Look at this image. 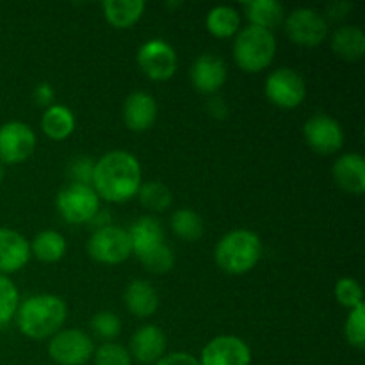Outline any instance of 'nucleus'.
I'll use <instances>...</instances> for the list:
<instances>
[{"label": "nucleus", "instance_id": "f257e3e1", "mask_svg": "<svg viewBox=\"0 0 365 365\" xmlns=\"http://www.w3.org/2000/svg\"><path fill=\"white\" fill-rule=\"evenodd\" d=\"M141 184V163L127 150H110L95 163L91 187L100 200L125 203L138 196Z\"/></svg>", "mask_w": 365, "mask_h": 365}, {"label": "nucleus", "instance_id": "f03ea898", "mask_svg": "<svg viewBox=\"0 0 365 365\" xmlns=\"http://www.w3.org/2000/svg\"><path fill=\"white\" fill-rule=\"evenodd\" d=\"M16 327L32 341H45L63 330L68 319V305L61 296L34 294L20 302Z\"/></svg>", "mask_w": 365, "mask_h": 365}, {"label": "nucleus", "instance_id": "7ed1b4c3", "mask_svg": "<svg viewBox=\"0 0 365 365\" xmlns=\"http://www.w3.org/2000/svg\"><path fill=\"white\" fill-rule=\"evenodd\" d=\"M264 246L259 234L248 228H235L225 234L214 248V260L223 273L241 277L259 264Z\"/></svg>", "mask_w": 365, "mask_h": 365}, {"label": "nucleus", "instance_id": "20e7f679", "mask_svg": "<svg viewBox=\"0 0 365 365\" xmlns=\"http://www.w3.org/2000/svg\"><path fill=\"white\" fill-rule=\"evenodd\" d=\"M234 61L246 73H260L273 63L277 56V38L274 32L248 25L241 29L232 46Z\"/></svg>", "mask_w": 365, "mask_h": 365}, {"label": "nucleus", "instance_id": "39448f33", "mask_svg": "<svg viewBox=\"0 0 365 365\" xmlns=\"http://www.w3.org/2000/svg\"><path fill=\"white\" fill-rule=\"evenodd\" d=\"M88 253L95 262L106 266H118L132 257V242L128 230L118 225L93 230L88 239Z\"/></svg>", "mask_w": 365, "mask_h": 365}, {"label": "nucleus", "instance_id": "423d86ee", "mask_svg": "<svg viewBox=\"0 0 365 365\" xmlns=\"http://www.w3.org/2000/svg\"><path fill=\"white\" fill-rule=\"evenodd\" d=\"M57 212L70 225H89L98 214L100 198L91 185L68 184L56 198Z\"/></svg>", "mask_w": 365, "mask_h": 365}, {"label": "nucleus", "instance_id": "0eeeda50", "mask_svg": "<svg viewBox=\"0 0 365 365\" xmlns=\"http://www.w3.org/2000/svg\"><path fill=\"white\" fill-rule=\"evenodd\" d=\"M95 342L77 328L59 330L48 339L46 351L57 365H86L95 355Z\"/></svg>", "mask_w": 365, "mask_h": 365}, {"label": "nucleus", "instance_id": "6e6552de", "mask_svg": "<svg viewBox=\"0 0 365 365\" xmlns=\"http://www.w3.org/2000/svg\"><path fill=\"white\" fill-rule=\"evenodd\" d=\"M284 21L287 38L303 48H316L328 36L327 16L312 7H298Z\"/></svg>", "mask_w": 365, "mask_h": 365}, {"label": "nucleus", "instance_id": "1a4fd4ad", "mask_svg": "<svg viewBox=\"0 0 365 365\" xmlns=\"http://www.w3.org/2000/svg\"><path fill=\"white\" fill-rule=\"evenodd\" d=\"M135 61L145 77L153 82L170 81L177 73L178 68L177 52L166 39L160 38H153L143 43L138 50Z\"/></svg>", "mask_w": 365, "mask_h": 365}, {"label": "nucleus", "instance_id": "9d476101", "mask_svg": "<svg viewBox=\"0 0 365 365\" xmlns=\"http://www.w3.org/2000/svg\"><path fill=\"white\" fill-rule=\"evenodd\" d=\"M266 98L280 109H296L307 98V82L292 68H278L271 71L264 86Z\"/></svg>", "mask_w": 365, "mask_h": 365}, {"label": "nucleus", "instance_id": "9b49d317", "mask_svg": "<svg viewBox=\"0 0 365 365\" xmlns=\"http://www.w3.org/2000/svg\"><path fill=\"white\" fill-rule=\"evenodd\" d=\"M38 139L31 125L24 121H7L0 125V163L21 164L34 153Z\"/></svg>", "mask_w": 365, "mask_h": 365}, {"label": "nucleus", "instance_id": "f8f14e48", "mask_svg": "<svg viewBox=\"0 0 365 365\" xmlns=\"http://www.w3.org/2000/svg\"><path fill=\"white\" fill-rule=\"evenodd\" d=\"M303 138L309 148L321 155H334L344 145V130L335 118L328 114H314L303 125Z\"/></svg>", "mask_w": 365, "mask_h": 365}, {"label": "nucleus", "instance_id": "ddd939ff", "mask_svg": "<svg viewBox=\"0 0 365 365\" xmlns=\"http://www.w3.org/2000/svg\"><path fill=\"white\" fill-rule=\"evenodd\" d=\"M200 365H250L252 349L237 335H217L205 344Z\"/></svg>", "mask_w": 365, "mask_h": 365}, {"label": "nucleus", "instance_id": "4468645a", "mask_svg": "<svg viewBox=\"0 0 365 365\" xmlns=\"http://www.w3.org/2000/svg\"><path fill=\"white\" fill-rule=\"evenodd\" d=\"M166 334L155 324H143L132 334L130 346L127 349L132 360H135L138 364L153 365L166 355Z\"/></svg>", "mask_w": 365, "mask_h": 365}, {"label": "nucleus", "instance_id": "2eb2a0df", "mask_svg": "<svg viewBox=\"0 0 365 365\" xmlns=\"http://www.w3.org/2000/svg\"><path fill=\"white\" fill-rule=\"evenodd\" d=\"M227 64L220 56H214V53H202L196 57L189 70L192 88L203 95H214L220 91L227 82Z\"/></svg>", "mask_w": 365, "mask_h": 365}, {"label": "nucleus", "instance_id": "dca6fc26", "mask_svg": "<svg viewBox=\"0 0 365 365\" xmlns=\"http://www.w3.org/2000/svg\"><path fill=\"white\" fill-rule=\"evenodd\" d=\"M121 116H123V123L127 125L128 130L141 134L155 125L159 107H157L153 95L146 91H134L125 98Z\"/></svg>", "mask_w": 365, "mask_h": 365}, {"label": "nucleus", "instance_id": "f3484780", "mask_svg": "<svg viewBox=\"0 0 365 365\" xmlns=\"http://www.w3.org/2000/svg\"><path fill=\"white\" fill-rule=\"evenodd\" d=\"M31 260V245L20 232L0 227V274L18 273Z\"/></svg>", "mask_w": 365, "mask_h": 365}, {"label": "nucleus", "instance_id": "a211bd4d", "mask_svg": "<svg viewBox=\"0 0 365 365\" xmlns=\"http://www.w3.org/2000/svg\"><path fill=\"white\" fill-rule=\"evenodd\" d=\"M331 177L342 191L349 195H364L365 191V159L362 153L349 152L337 157L331 168Z\"/></svg>", "mask_w": 365, "mask_h": 365}, {"label": "nucleus", "instance_id": "6ab92c4d", "mask_svg": "<svg viewBox=\"0 0 365 365\" xmlns=\"http://www.w3.org/2000/svg\"><path fill=\"white\" fill-rule=\"evenodd\" d=\"M123 302L128 312L139 319L152 317L159 309V292L148 280L135 278L127 285L123 292Z\"/></svg>", "mask_w": 365, "mask_h": 365}, {"label": "nucleus", "instance_id": "aec40b11", "mask_svg": "<svg viewBox=\"0 0 365 365\" xmlns=\"http://www.w3.org/2000/svg\"><path fill=\"white\" fill-rule=\"evenodd\" d=\"M132 242V255L141 257L148 250L166 242V234L160 221L153 216H141L128 228Z\"/></svg>", "mask_w": 365, "mask_h": 365}, {"label": "nucleus", "instance_id": "412c9836", "mask_svg": "<svg viewBox=\"0 0 365 365\" xmlns=\"http://www.w3.org/2000/svg\"><path fill=\"white\" fill-rule=\"evenodd\" d=\"M331 50L335 56L348 63H356L365 53V34L356 25H342L331 34Z\"/></svg>", "mask_w": 365, "mask_h": 365}, {"label": "nucleus", "instance_id": "4be33fe9", "mask_svg": "<svg viewBox=\"0 0 365 365\" xmlns=\"http://www.w3.org/2000/svg\"><path fill=\"white\" fill-rule=\"evenodd\" d=\"M77 127V120L70 107L63 103H52L41 116V130L52 141H64L70 138Z\"/></svg>", "mask_w": 365, "mask_h": 365}, {"label": "nucleus", "instance_id": "5701e85b", "mask_svg": "<svg viewBox=\"0 0 365 365\" xmlns=\"http://www.w3.org/2000/svg\"><path fill=\"white\" fill-rule=\"evenodd\" d=\"M145 9L143 0H106L102 4L103 18L114 29H130L141 20Z\"/></svg>", "mask_w": 365, "mask_h": 365}, {"label": "nucleus", "instance_id": "b1692460", "mask_svg": "<svg viewBox=\"0 0 365 365\" xmlns=\"http://www.w3.org/2000/svg\"><path fill=\"white\" fill-rule=\"evenodd\" d=\"M245 16L248 18L250 25L273 32L282 21L285 20V9L277 0H253V2L242 4Z\"/></svg>", "mask_w": 365, "mask_h": 365}, {"label": "nucleus", "instance_id": "393cba45", "mask_svg": "<svg viewBox=\"0 0 365 365\" xmlns=\"http://www.w3.org/2000/svg\"><path fill=\"white\" fill-rule=\"evenodd\" d=\"M29 245H31V257H36L43 264L59 262L68 252L66 239L56 230L39 232Z\"/></svg>", "mask_w": 365, "mask_h": 365}, {"label": "nucleus", "instance_id": "a878e982", "mask_svg": "<svg viewBox=\"0 0 365 365\" xmlns=\"http://www.w3.org/2000/svg\"><path fill=\"white\" fill-rule=\"evenodd\" d=\"M205 27L217 39L235 38L241 31V16L235 7L216 6L207 13Z\"/></svg>", "mask_w": 365, "mask_h": 365}, {"label": "nucleus", "instance_id": "bb28decb", "mask_svg": "<svg viewBox=\"0 0 365 365\" xmlns=\"http://www.w3.org/2000/svg\"><path fill=\"white\" fill-rule=\"evenodd\" d=\"M171 230L184 241H198L205 232V223L196 210L178 209L171 216Z\"/></svg>", "mask_w": 365, "mask_h": 365}, {"label": "nucleus", "instance_id": "cd10ccee", "mask_svg": "<svg viewBox=\"0 0 365 365\" xmlns=\"http://www.w3.org/2000/svg\"><path fill=\"white\" fill-rule=\"evenodd\" d=\"M138 198L141 205L150 212H164L173 203V195H171L170 187L159 180H150L141 184Z\"/></svg>", "mask_w": 365, "mask_h": 365}, {"label": "nucleus", "instance_id": "c85d7f7f", "mask_svg": "<svg viewBox=\"0 0 365 365\" xmlns=\"http://www.w3.org/2000/svg\"><path fill=\"white\" fill-rule=\"evenodd\" d=\"M138 259H139V262L143 264V267L153 274L170 273V271L175 267V264H177L175 252L171 250V246L168 245V242L148 250V252L143 253V255L138 257Z\"/></svg>", "mask_w": 365, "mask_h": 365}, {"label": "nucleus", "instance_id": "c756f323", "mask_svg": "<svg viewBox=\"0 0 365 365\" xmlns=\"http://www.w3.org/2000/svg\"><path fill=\"white\" fill-rule=\"evenodd\" d=\"M20 307V292L6 274H0V331L14 319Z\"/></svg>", "mask_w": 365, "mask_h": 365}, {"label": "nucleus", "instance_id": "7c9ffc66", "mask_svg": "<svg viewBox=\"0 0 365 365\" xmlns=\"http://www.w3.org/2000/svg\"><path fill=\"white\" fill-rule=\"evenodd\" d=\"M93 334L106 342H113L121 334V319L110 310H100L89 321Z\"/></svg>", "mask_w": 365, "mask_h": 365}, {"label": "nucleus", "instance_id": "2f4dec72", "mask_svg": "<svg viewBox=\"0 0 365 365\" xmlns=\"http://www.w3.org/2000/svg\"><path fill=\"white\" fill-rule=\"evenodd\" d=\"M344 337L349 346L356 349L365 348V305L349 310L344 323Z\"/></svg>", "mask_w": 365, "mask_h": 365}, {"label": "nucleus", "instance_id": "473e14b6", "mask_svg": "<svg viewBox=\"0 0 365 365\" xmlns=\"http://www.w3.org/2000/svg\"><path fill=\"white\" fill-rule=\"evenodd\" d=\"M95 365H132V356L125 346L118 342H103L95 349L93 355Z\"/></svg>", "mask_w": 365, "mask_h": 365}, {"label": "nucleus", "instance_id": "72a5a7b5", "mask_svg": "<svg viewBox=\"0 0 365 365\" xmlns=\"http://www.w3.org/2000/svg\"><path fill=\"white\" fill-rule=\"evenodd\" d=\"M335 299L341 303L346 309H355V307L362 305L364 303V291L362 285L355 278H341V280L335 284L334 289Z\"/></svg>", "mask_w": 365, "mask_h": 365}, {"label": "nucleus", "instance_id": "f704fd0d", "mask_svg": "<svg viewBox=\"0 0 365 365\" xmlns=\"http://www.w3.org/2000/svg\"><path fill=\"white\" fill-rule=\"evenodd\" d=\"M93 171H95V160L91 157H77L68 168V175L71 178V184L91 185L93 184Z\"/></svg>", "mask_w": 365, "mask_h": 365}, {"label": "nucleus", "instance_id": "c9c22d12", "mask_svg": "<svg viewBox=\"0 0 365 365\" xmlns=\"http://www.w3.org/2000/svg\"><path fill=\"white\" fill-rule=\"evenodd\" d=\"M53 96H56V91H53L52 84H48V82H39L34 91H32V100H34L36 106L41 107L52 106Z\"/></svg>", "mask_w": 365, "mask_h": 365}, {"label": "nucleus", "instance_id": "e433bc0d", "mask_svg": "<svg viewBox=\"0 0 365 365\" xmlns=\"http://www.w3.org/2000/svg\"><path fill=\"white\" fill-rule=\"evenodd\" d=\"M153 365H200V362L198 359H195V356L191 355V353L177 351L170 353V355H164L159 362Z\"/></svg>", "mask_w": 365, "mask_h": 365}, {"label": "nucleus", "instance_id": "4c0bfd02", "mask_svg": "<svg viewBox=\"0 0 365 365\" xmlns=\"http://www.w3.org/2000/svg\"><path fill=\"white\" fill-rule=\"evenodd\" d=\"M207 110H209L210 116L217 118V120H223V118L228 116L227 103H225V100L220 98V96L209 100V103H207Z\"/></svg>", "mask_w": 365, "mask_h": 365}, {"label": "nucleus", "instance_id": "58836bf2", "mask_svg": "<svg viewBox=\"0 0 365 365\" xmlns=\"http://www.w3.org/2000/svg\"><path fill=\"white\" fill-rule=\"evenodd\" d=\"M107 225H113V223H110V212L100 209L98 214H96V216L91 220L89 227H93V230H98V228L107 227Z\"/></svg>", "mask_w": 365, "mask_h": 365}, {"label": "nucleus", "instance_id": "ea45409f", "mask_svg": "<svg viewBox=\"0 0 365 365\" xmlns=\"http://www.w3.org/2000/svg\"><path fill=\"white\" fill-rule=\"evenodd\" d=\"M4 177H6V170H4V164L0 163V184L4 182Z\"/></svg>", "mask_w": 365, "mask_h": 365}]
</instances>
